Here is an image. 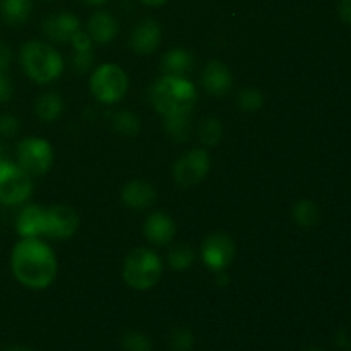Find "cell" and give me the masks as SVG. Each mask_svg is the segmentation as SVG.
Listing matches in <instances>:
<instances>
[{
    "label": "cell",
    "mask_w": 351,
    "mask_h": 351,
    "mask_svg": "<svg viewBox=\"0 0 351 351\" xmlns=\"http://www.w3.org/2000/svg\"><path fill=\"white\" fill-rule=\"evenodd\" d=\"M130 48L137 55H151L161 45V26L154 19H143L130 33Z\"/></svg>",
    "instance_id": "7c38bea8"
},
{
    "label": "cell",
    "mask_w": 351,
    "mask_h": 351,
    "mask_svg": "<svg viewBox=\"0 0 351 351\" xmlns=\"http://www.w3.org/2000/svg\"><path fill=\"white\" fill-rule=\"evenodd\" d=\"M62 112H64V99L58 93H43L34 101V113L43 122H55L62 115Z\"/></svg>",
    "instance_id": "44dd1931"
},
{
    "label": "cell",
    "mask_w": 351,
    "mask_h": 351,
    "mask_svg": "<svg viewBox=\"0 0 351 351\" xmlns=\"http://www.w3.org/2000/svg\"><path fill=\"white\" fill-rule=\"evenodd\" d=\"M33 10V0H0V17L9 26L26 23Z\"/></svg>",
    "instance_id": "ffe728a7"
},
{
    "label": "cell",
    "mask_w": 351,
    "mask_h": 351,
    "mask_svg": "<svg viewBox=\"0 0 351 351\" xmlns=\"http://www.w3.org/2000/svg\"><path fill=\"white\" fill-rule=\"evenodd\" d=\"M141 2H143L144 5H149V7H160V5H165V3H167L168 0H141Z\"/></svg>",
    "instance_id": "e575fe53"
},
{
    "label": "cell",
    "mask_w": 351,
    "mask_h": 351,
    "mask_svg": "<svg viewBox=\"0 0 351 351\" xmlns=\"http://www.w3.org/2000/svg\"><path fill=\"white\" fill-rule=\"evenodd\" d=\"M338 14L341 17L343 23L351 26V0H339L338 3Z\"/></svg>",
    "instance_id": "d6a6232c"
},
{
    "label": "cell",
    "mask_w": 351,
    "mask_h": 351,
    "mask_svg": "<svg viewBox=\"0 0 351 351\" xmlns=\"http://www.w3.org/2000/svg\"><path fill=\"white\" fill-rule=\"evenodd\" d=\"M307 351H324L322 348H308Z\"/></svg>",
    "instance_id": "f35d334b"
},
{
    "label": "cell",
    "mask_w": 351,
    "mask_h": 351,
    "mask_svg": "<svg viewBox=\"0 0 351 351\" xmlns=\"http://www.w3.org/2000/svg\"><path fill=\"white\" fill-rule=\"evenodd\" d=\"M47 2H50V0H47Z\"/></svg>",
    "instance_id": "ab89813d"
},
{
    "label": "cell",
    "mask_w": 351,
    "mask_h": 351,
    "mask_svg": "<svg viewBox=\"0 0 351 351\" xmlns=\"http://www.w3.org/2000/svg\"><path fill=\"white\" fill-rule=\"evenodd\" d=\"M149 98L160 115H185L195 106L197 89L187 77L163 75L151 86Z\"/></svg>",
    "instance_id": "7a4b0ae2"
},
{
    "label": "cell",
    "mask_w": 351,
    "mask_h": 351,
    "mask_svg": "<svg viewBox=\"0 0 351 351\" xmlns=\"http://www.w3.org/2000/svg\"><path fill=\"white\" fill-rule=\"evenodd\" d=\"M10 96H12V84L3 75V72H0V103L10 99Z\"/></svg>",
    "instance_id": "4dcf8cb0"
},
{
    "label": "cell",
    "mask_w": 351,
    "mask_h": 351,
    "mask_svg": "<svg viewBox=\"0 0 351 351\" xmlns=\"http://www.w3.org/2000/svg\"><path fill=\"white\" fill-rule=\"evenodd\" d=\"M170 345L175 351H191L194 345V336L189 329H175L171 332Z\"/></svg>",
    "instance_id": "f1b7e54d"
},
{
    "label": "cell",
    "mask_w": 351,
    "mask_h": 351,
    "mask_svg": "<svg viewBox=\"0 0 351 351\" xmlns=\"http://www.w3.org/2000/svg\"><path fill=\"white\" fill-rule=\"evenodd\" d=\"M161 274H163V263L160 256L147 247H137L130 250L123 261V281L132 290H151L161 280Z\"/></svg>",
    "instance_id": "277c9868"
},
{
    "label": "cell",
    "mask_w": 351,
    "mask_h": 351,
    "mask_svg": "<svg viewBox=\"0 0 351 351\" xmlns=\"http://www.w3.org/2000/svg\"><path fill=\"white\" fill-rule=\"evenodd\" d=\"M175 233H177V225L168 213L156 211L147 216L144 221V237L156 247L173 242Z\"/></svg>",
    "instance_id": "5bb4252c"
},
{
    "label": "cell",
    "mask_w": 351,
    "mask_h": 351,
    "mask_svg": "<svg viewBox=\"0 0 351 351\" xmlns=\"http://www.w3.org/2000/svg\"><path fill=\"white\" fill-rule=\"evenodd\" d=\"M86 3H89V5H101V3H105L106 0H84Z\"/></svg>",
    "instance_id": "d590c367"
},
{
    "label": "cell",
    "mask_w": 351,
    "mask_h": 351,
    "mask_svg": "<svg viewBox=\"0 0 351 351\" xmlns=\"http://www.w3.org/2000/svg\"><path fill=\"white\" fill-rule=\"evenodd\" d=\"M86 33L89 34V38H91L95 43H112L117 38V34H119V23H117V19L110 12H106V10H98V12H95L89 17Z\"/></svg>",
    "instance_id": "e0dca14e"
},
{
    "label": "cell",
    "mask_w": 351,
    "mask_h": 351,
    "mask_svg": "<svg viewBox=\"0 0 351 351\" xmlns=\"http://www.w3.org/2000/svg\"><path fill=\"white\" fill-rule=\"evenodd\" d=\"M2 161H7V156H5V153H3L2 146H0V163H2Z\"/></svg>",
    "instance_id": "74e56055"
},
{
    "label": "cell",
    "mask_w": 351,
    "mask_h": 351,
    "mask_svg": "<svg viewBox=\"0 0 351 351\" xmlns=\"http://www.w3.org/2000/svg\"><path fill=\"white\" fill-rule=\"evenodd\" d=\"M81 31V23L75 14L62 10L51 14L43 21V34L55 43H71L72 38Z\"/></svg>",
    "instance_id": "8fae6325"
},
{
    "label": "cell",
    "mask_w": 351,
    "mask_h": 351,
    "mask_svg": "<svg viewBox=\"0 0 351 351\" xmlns=\"http://www.w3.org/2000/svg\"><path fill=\"white\" fill-rule=\"evenodd\" d=\"M156 189L149 182L130 180L120 192V199L130 209H146L156 202Z\"/></svg>",
    "instance_id": "2e32d148"
},
{
    "label": "cell",
    "mask_w": 351,
    "mask_h": 351,
    "mask_svg": "<svg viewBox=\"0 0 351 351\" xmlns=\"http://www.w3.org/2000/svg\"><path fill=\"white\" fill-rule=\"evenodd\" d=\"M89 91L99 103L115 105L125 98L129 91V77L120 65L101 64L91 74Z\"/></svg>",
    "instance_id": "5b68a950"
},
{
    "label": "cell",
    "mask_w": 351,
    "mask_h": 351,
    "mask_svg": "<svg viewBox=\"0 0 351 351\" xmlns=\"http://www.w3.org/2000/svg\"><path fill=\"white\" fill-rule=\"evenodd\" d=\"M201 257L204 261L206 267L211 269L213 273L226 271L230 264L233 263V257H235V243H233V239L221 232L211 233L202 242Z\"/></svg>",
    "instance_id": "9c48e42d"
},
{
    "label": "cell",
    "mask_w": 351,
    "mask_h": 351,
    "mask_svg": "<svg viewBox=\"0 0 351 351\" xmlns=\"http://www.w3.org/2000/svg\"><path fill=\"white\" fill-rule=\"evenodd\" d=\"M237 103H239V106L243 112H257V110L263 108L264 96L259 89L245 88L237 96Z\"/></svg>",
    "instance_id": "4316f807"
},
{
    "label": "cell",
    "mask_w": 351,
    "mask_h": 351,
    "mask_svg": "<svg viewBox=\"0 0 351 351\" xmlns=\"http://www.w3.org/2000/svg\"><path fill=\"white\" fill-rule=\"evenodd\" d=\"M202 86L208 95L216 98L225 96L233 86V74L228 65L221 60H209L202 71Z\"/></svg>",
    "instance_id": "4fadbf2b"
},
{
    "label": "cell",
    "mask_w": 351,
    "mask_h": 351,
    "mask_svg": "<svg viewBox=\"0 0 351 351\" xmlns=\"http://www.w3.org/2000/svg\"><path fill=\"white\" fill-rule=\"evenodd\" d=\"M223 137V123L215 117H208L199 125V139L204 146L213 147L221 141Z\"/></svg>",
    "instance_id": "cb8c5ba5"
},
{
    "label": "cell",
    "mask_w": 351,
    "mask_h": 351,
    "mask_svg": "<svg viewBox=\"0 0 351 351\" xmlns=\"http://www.w3.org/2000/svg\"><path fill=\"white\" fill-rule=\"evenodd\" d=\"M216 285H218V287H226V285H230V276L226 271L216 273Z\"/></svg>",
    "instance_id": "836d02e7"
},
{
    "label": "cell",
    "mask_w": 351,
    "mask_h": 351,
    "mask_svg": "<svg viewBox=\"0 0 351 351\" xmlns=\"http://www.w3.org/2000/svg\"><path fill=\"white\" fill-rule=\"evenodd\" d=\"M115 132L122 134L125 137H136L141 130V122L134 113L130 112H117L112 119Z\"/></svg>",
    "instance_id": "484cf974"
},
{
    "label": "cell",
    "mask_w": 351,
    "mask_h": 351,
    "mask_svg": "<svg viewBox=\"0 0 351 351\" xmlns=\"http://www.w3.org/2000/svg\"><path fill=\"white\" fill-rule=\"evenodd\" d=\"M194 261H195L194 250H192L189 245H184V243L175 245L173 249L168 252V264H170L171 269L178 271V273L189 269V267L194 264Z\"/></svg>",
    "instance_id": "d4e9b609"
},
{
    "label": "cell",
    "mask_w": 351,
    "mask_h": 351,
    "mask_svg": "<svg viewBox=\"0 0 351 351\" xmlns=\"http://www.w3.org/2000/svg\"><path fill=\"white\" fill-rule=\"evenodd\" d=\"M33 182L31 177L19 168L10 163L9 160L0 163V204L19 206L31 197Z\"/></svg>",
    "instance_id": "52a82bcc"
},
{
    "label": "cell",
    "mask_w": 351,
    "mask_h": 351,
    "mask_svg": "<svg viewBox=\"0 0 351 351\" xmlns=\"http://www.w3.org/2000/svg\"><path fill=\"white\" fill-rule=\"evenodd\" d=\"M211 170V158L204 147L189 149L175 161L173 180L180 187H194L208 177Z\"/></svg>",
    "instance_id": "ba28073f"
},
{
    "label": "cell",
    "mask_w": 351,
    "mask_h": 351,
    "mask_svg": "<svg viewBox=\"0 0 351 351\" xmlns=\"http://www.w3.org/2000/svg\"><path fill=\"white\" fill-rule=\"evenodd\" d=\"M79 230V215L65 204H53L47 208L45 235L55 240L71 239Z\"/></svg>",
    "instance_id": "30bf717a"
},
{
    "label": "cell",
    "mask_w": 351,
    "mask_h": 351,
    "mask_svg": "<svg viewBox=\"0 0 351 351\" xmlns=\"http://www.w3.org/2000/svg\"><path fill=\"white\" fill-rule=\"evenodd\" d=\"M165 130L177 143H182L191 134V113L165 117Z\"/></svg>",
    "instance_id": "603a6c76"
},
{
    "label": "cell",
    "mask_w": 351,
    "mask_h": 351,
    "mask_svg": "<svg viewBox=\"0 0 351 351\" xmlns=\"http://www.w3.org/2000/svg\"><path fill=\"white\" fill-rule=\"evenodd\" d=\"M14 278L31 290H45L57 278L58 264L50 245L40 239H21L10 254Z\"/></svg>",
    "instance_id": "6da1fadb"
},
{
    "label": "cell",
    "mask_w": 351,
    "mask_h": 351,
    "mask_svg": "<svg viewBox=\"0 0 351 351\" xmlns=\"http://www.w3.org/2000/svg\"><path fill=\"white\" fill-rule=\"evenodd\" d=\"M10 58H12L10 48L7 47L5 43H2V41H0V72L7 71V67L10 65Z\"/></svg>",
    "instance_id": "1f68e13d"
},
{
    "label": "cell",
    "mask_w": 351,
    "mask_h": 351,
    "mask_svg": "<svg viewBox=\"0 0 351 351\" xmlns=\"http://www.w3.org/2000/svg\"><path fill=\"white\" fill-rule=\"evenodd\" d=\"M47 226V208L38 204L24 206L16 219V232L21 239H38L45 235Z\"/></svg>",
    "instance_id": "9a60e30c"
},
{
    "label": "cell",
    "mask_w": 351,
    "mask_h": 351,
    "mask_svg": "<svg viewBox=\"0 0 351 351\" xmlns=\"http://www.w3.org/2000/svg\"><path fill=\"white\" fill-rule=\"evenodd\" d=\"M21 129L19 120L14 115H9V113H3L0 115V136L3 137H14Z\"/></svg>",
    "instance_id": "f546056e"
},
{
    "label": "cell",
    "mask_w": 351,
    "mask_h": 351,
    "mask_svg": "<svg viewBox=\"0 0 351 351\" xmlns=\"http://www.w3.org/2000/svg\"><path fill=\"white\" fill-rule=\"evenodd\" d=\"M5 351H33L31 348H26V346H14V348H9Z\"/></svg>",
    "instance_id": "8d00e7d4"
},
{
    "label": "cell",
    "mask_w": 351,
    "mask_h": 351,
    "mask_svg": "<svg viewBox=\"0 0 351 351\" xmlns=\"http://www.w3.org/2000/svg\"><path fill=\"white\" fill-rule=\"evenodd\" d=\"M291 218H293L295 225H298L300 228H312L319 223L321 218V213H319L317 204L311 199H302L297 201L291 208Z\"/></svg>",
    "instance_id": "7402d4cb"
},
{
    "label": "cell",
    "mask_w": 351,
    "mask_h": 351,
    "mask_svg": "<svg viewBox=\"0 0 351 351\" xmlns=\"http://www.w3.org/2000/svg\"><path fill=\"white\" fill-rule=\"evenodd\" d=\"M125 351H151V339L139 331H129L122 339Z\"/></svg>",
    "instance_id": "83f0119b"
},
{
    "label": "cell",
    "mask_w": 351,
    "mask_h": 351,
    "mask_svg": "<svg viewBox=\"0 0 351 351\" xmlns=\"http://www.w3.org/2000/svg\"><path fill=\"white\" fill-rule=\"evenodd\" d=\"M19 62L24 74L36 84H50L64 72V58L51 45L31 40L21 47Z\"/></svg>",
    "instance_id": "3957f363"
},
{
    "label": "cell",
    "mask_w": 351,
    "mask_h": 351,
    "mask_svg": "<svg viewBox=\"0 0 351 351\" xmlns=\"http://www.w3.org/2000/svg\"><path fill=\"white\" fill-rule=\"evenodd\" d=\"M17 167L29 177H41L48 173L53 165V149L48 141L41 137H26L17 144Z\"/></svg>",
    "instance_id": "8992f818"
},
{
    "label": "cell",
    "mask_w": 351,
    "mask_h": 351,
    "mask_svg": "<svg viewBox=\"0 0 351 351\" xmlns=\"http://www.w3.org/2000/svg\"><path fill=\"white\" fill-rule=\"evenodd\" d=\"M72 45V64L77 72H86L91 69L95 53H93V40L86 31H79L71 41Z\"/></svg>",
    "instance_id": "d6986e66"
},
{
    "label": "cell",
    "mask_w": 351,
    "mask_h": 351,
    "mask_svg": "<svg viewBox=\"0 0 351 351\" xmlns=\"http://www.w3.org/2000/svg\"><path fill=\"white\" fill-rule=\"evenodd\" d=\"M194 65V57L185 48H171L161 57V71L165 75H180L185 77Z\"/></svg>",
    "instance_id": "ac0fdd59"
}]
</instances>
